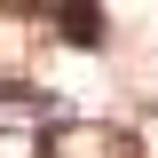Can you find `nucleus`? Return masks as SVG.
<instances>
[{"mask_svg": "<svg viewBox=\"0 0 158 158\" xmlns=\"http://www.w3.org/2000/svg\"><path fill=\"white\" fill-rule=\"evenodd\" d=\"M56 24L79 40V48H95V40H103V16H95V8H56Z\"/></svg>", "mask_w": 158, "mask_h": 158, "instance_id": "1", "label": "nucleus"}]
</instances>
